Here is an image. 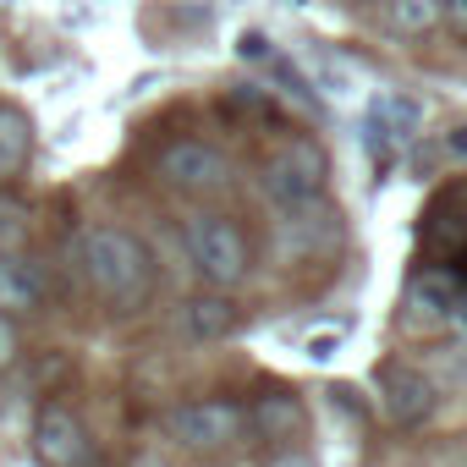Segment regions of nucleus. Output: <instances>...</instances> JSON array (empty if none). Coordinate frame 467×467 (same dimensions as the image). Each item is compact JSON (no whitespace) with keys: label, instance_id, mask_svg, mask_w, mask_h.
<instances>
[{"label":"nucleus","instance_id":"f257e3e1","mask_svg":"<svg viewBox=\"0 0 467 467\" xmlns=\"http://www.w3.org/2000/svg\"><path fill=\"white\" fill-rule=\"evenodd\" d=\"M83 281L121 314L143 308L154 292V254L121 225L83 231Z\"/></svg>","mask_w":467,"mask_h":467},{"label":"nucleus","instance_id":"f03ea898","mask_svg":"<svg viewBox=\"0 0 467 467\" xmlns=\"http://www.w3.org/2000/svg\"><path fill=\"white\" fill-rule=\"evenodd\" d=\"M182 248L192 259V270L214 286V292H231V286H243L248 281V265H254V248L243 237V225L231 220V214H187L182 225Z\"/></svg>","mask_w":467,"mask_h":467},{"label":"nucleus","instance_id":"7ed1b4c3","mask_svg":"<svg viewBox=\"0 0 467 467\" xmlns=\"http://www.w3.org/2000/svg\"><path fill=\"white\" fill-rule=\"evenodd\" d=\"M165 429L182 451L192 456H214L225 445H237V434L248 429V412L237 401H225V396H198V401H182L165 412Z\"/></svg>","mask_w":467,"mask_h":467},{"label":"nucleus","instance_id":"20e7f679","mask_svg":"<svg viewBox=\"0 0 467 467\" xmlns=\"http://www.w3.org/2000/svg\"><path fill=\"white\" fill-rule=\"evenodd\" d=\"M154 176H160L171 192H182V198H209V192H220V187L231 182V165H225V154H220L214 143H203V138H176V143L160 149Z\"/></svg>","mask_w":467,"mask_h":467},{"label":"nucleus","instance_id":"39448f33","mask_svg":"<svg viewBox=\"0 0 467 467\" xmlns=\"http://www.w3.org/2000/svg\"><path fill=\"white\" fill-rule=\"evenodd\" d=\"M325 192V154L314 143H286L265 160V198L286 214V209H308Z\"/></svg>","mask_w":467,"mask_h":467},{"label":"nucleus","instance_id":"423d86ee","mask_svg":"<svg viewBox=\"0 0 467 467\" xmlns=\"http://www.w3.org/2000/svg\"><path fill=\"white\" fill-rule=\"evenodd\" d=\"M379 401H385V418L396 429H423L434 412H440V385L412 368V363H385L379 374Z\"/></svg>","mask_w":467,"mask_h":467},{"label":"nucleus","instance_id":"0eeeda50","mask_svg":"<svg viewBox=\"0 0 467 467\" xmlns=\"http://www.w3.org/2000/svg\"><path fill=\"white\" fill-rule=\"evenodd\" d=\"M34 456L39 467H88V423L67 401H45L34 412Z\"/></svg>","mask_w":467,"mask_h":467},{"label":"nucleus","instance_id":"6e6552de","mask_svg":"<svg viewBox=\"0 0 467 467\" xmlns=\"http://www.w3.org/2000/svg\"><path fill=\"white\" fill-rule=\"evenodd\" d=\"M237 330V303L225 292H198L176 308V336L192 341V347H209V341H225Z\"/></svg>","mask_w":467,"mask_h":467},{"label":"nucleus","instance_id":"1a4fd4ad","mask_svg":"<svg viewBox=\"0 0 467 467\" xmlns=\"http://www.w3.org/2000/svg\"><path fill=\"white\" fill-rule=\"evenodd\" d=\"M45 308V270L34 254H0V314L28 319Z\"/></svg>","mask_w":467,"mask_h":467},{"label":"nucleus","instance_id":"9d476101","mask_svg":"<svg viewBox=\"0 0 467 467\" xmlns=\"http://www.w3.org/2000/svg\"><path fill=\"white\" fill-rule=\"evenodd\" d=\"M248 412V423L265 434V440H297V429H303V401L292 396V390H265L254 407H243Z\"/></svg>","mask_w":467,"mask_h":467},{"label":"nucleus","instance_id":"9b49d317","mask_svg":"<svg viewBox=\"0 0 467 467\" xmlns=\"http://www.w3.org/2000/svg\"><path fill=\"white\" fill-rule=\"evenodd\" d=\"M379 17L401 39H429L445 23V0H379Z\"/></svg>","mask_w":467,"mask_h":467},{"label":"nucleus","instance_id":"f8f14e48","mask_svg":"<svg viewBox=\"0 0 467 467\" xmlns=\"http://www.w3.org/2000/svg\"><path fill=\"white\" fill-rule=\"evenodd\" d=\"M28 160H34V127H28V116L12 110V105H0V182L23 176Z\"/></svg>","mask_w":467,"mask_h":467},{"label":"nucleus","instance_id":"ddd939ff","mask_svg":"<svg viewBox=\"0 0 467 467\" xmlns=\"http://www.w3.org/2000/svg\"><path fill=\"white\" fill-rule=\"evenodd\" d=\"M374 121H385V127H374V132L412 138V127L423 121V105H418V99H401V94H385V99L374 105Z\"/></svg>","mask_w":467,"mask_h":467},{"label":"nucleus","instance_id":"4468645a","mask_svg":"<svg viewBox=\"0 0 467 467\" xmlns=\"http://www.w3.org/2000/svg\"><path fill=\"white\" fill-rule=\"evenodd\" d=\"M28 243V203L0 192V254H23Z\"/></svg>","mask_w":467,"mask_h":467},{"label":"nucleus","instance_id":"2eb2a0df","mask_svg":"<svg viewBox=\"0 0 467 467\" xmlns=\"http://www.w3.org/2000/svg\"><path fill=\"white\" fill-rule=\"evenodd\" d=\"M17 358V325L6 319V314H0V368H6Z\"/></svg>","mask_w":467,"mask_h":467},{"label":"nucleus","instance_id":"dca6fc26","mask_svg":"<svg viewBox=\"0 0 467 467\" xmlns=\"http://www.w3.org/2000/svg\"><path fill=\"white\" fill-rule=\"evenodd\" d=\"M265 467H319V462H314L308 451H275V456H270Z\"/></svg>","mask_w":467,"mask_h":467},{"label":"nucleus","instance_id":"f3484780","mask_svg":"<svg viewBox=\"0 0 467 467\" xmlns=\"http://www.w3.org/2000/svg\"><path fill=\"white\" fill-rule=\"evenodd\" d=\"M445 23H451L456 34H467V0H445Z\"/></svg>","mask_w":467,"mask_h":467},{"label":"nucleus","instance_id":"a211bd4d","mask_svg":"<svg viewBox=\"0 0 467 467\" xmlns=\"http://www.w3.org/2000/svg\"><path fill=\"white\" fill-rule=\"evenodd\" d=\"M445 154H451V160H467V127H462V132H451V143H445Z\"/></svg>","mask_w":467,"mask_h":467},{"label":"nucleus","instance_id":"6ab92c4d","mask_svg":"<svg viewBox=\"0 0 467 467\" xmlns=\"http://www.w3.org/2000/svg\"><path fill=\"white\" fill-rule=\"evenodd\" d=\"M308 352H314V358H330V352H336V336H319V341H308Z\"/></svg>","mask_w":467,"mask_h":467}]
</instances>
